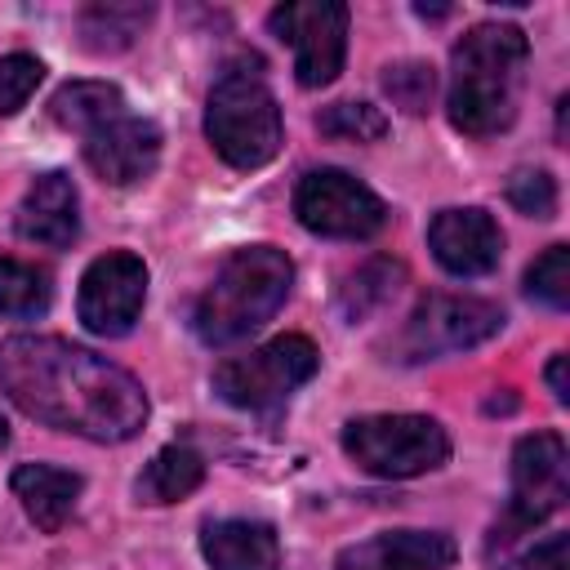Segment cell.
I'll return each instance as SVG.
<instances>
[{
  "instance_id": "e0dca14e",
  "label": "cell",
  "mask_w": 570,
  "mask_h": 570,
  "mask_svg": "<svg viewBox=\"0 0 570 570\" xmlns=\"http://www.w3.org/2000/svg\"><path fill=\"white\" fill-rule=\"evenodd\" d=\"M13 494L22 499V512L45 530L58 534L80 499V476L53 463H22L13 468Z\"/></svg>"
},
{
  "instance_id": "4fadbf2b",
  "label": "cell",
  "mask_w": 570,
  "mask_h": 570,
  "mask_svg": "<svg viewBox=\"0 0 570 570\" xmlns=\"http://www.w3.org/2000/svg\"><path fill=\"white\" fill-rule=\"evenodd\" d=\"M85 160L111 187L142 183L160 160V129H156V120L125 111V116L98 125L94 134H85Z\"/></svg>"
},
{
  "instance_id": "44dd1931",
  "label": "cell",
  "mask_w": 570,
  "mask_h": 570,
  "mask_svg": "<svg viewBox=\"0 0 570 570\" xmlns=\"http://www.w3.org/2000/svg\"><path fill=\"white\" fill-rule=\"evenodd\" d=\"M401 263H392V258H370V263H361L343 285H338V312L347 316V321H365L374 307H383L392 294H396V285H401Z\"/></svg>"
},
{
  "instance_id": "2e32d148",
  "label": "cell",
  "mask_w": 570,
  "mask_h": 570,
  "mask_svg": "<svg viewBox=\"0 0 570 570\" xmlns=\"http://www.w3.org/2000/svg\"><path fill=\"white\" fill-rule=\"evenodd\" d=\"M200 552L209 570H276L281 539L267 521H209L200 534Z\"/></svg>"
},
{
  "instance_id": "6da1fadb",
  "label": "cell",
  "mask_w": 570,
  "mask_h": 570,
  "mask_svg": "<svg viewBox=\"0 0 570 570\" xmlns=\"http://www.w3.org/2000/svg\"><path fill=\"white\" fill-rule=\"evenodd\" d=\"M0 392L36 423L85 441L116 445L147 423V392L129 370L53 334L0 343Z\"/></svg>"
},
{
  "instance_id": "4316f807",
  "label": "cell",
  "mask_w": 570,
  "mask_h": 570,
  "mask_svg": "<svg viewBox=\"0 0 570 570\" xmlns=\"http://www.w3.org/2000/svg\"><path fill=\"white\" fill-rule=\"evenodd\" d=\"M508 200L525 218H552L557 214V178L548 169H517L508 178Z\"/></svg>"
},
{
  "instance_id": "8fae6325",
  "label": "cell",
  "mask_w": 570,
  "mask_h": 570,
  "mask_svg": "<svg viewBox=\"0 0 570 570\" xmlns=\"http://www.w3.org/2000/svg\"><path fill=\"white\" fill-rule=\"evenodd\" d=\"M142 298H147V263L129 249H111L85 267L80 294H76V316L89 334L120 338L134 330Z\"/></svg>"
},
{
  "instance_id": "8992f818",
  "label": "cell",
  "mask_w": 570,
  "mask_h": 570,
  "mask_svg": "<svg viewBox=\"0 0 570 570\" xmlns=\"http://www.w3.org/2000/svg\"><path fill=\"white\" fill-rule=\"evenodd\" d=\"M321 365V352L303 334H281L245 356H232L214 370V392L236 410L272 414L281 410Z\"/></svg>"
},
{
  "instance_id": "f546056e",
  "label": "cell",
  "mask_w": 570,
  "mask_h": 570,
  "mask_svg": "<svg viewBox=\"0 0 570 570\" xmlns=\"http://www.w3.org/2000/svg\"><path fill=\"white\" fill-rule=\"evenodd\" d=\"M4 441H9V423L0 419V445H4Z\"/></svg>"
},
{
  "instance_id": "7402d4cb",
  "label": "cell",
  "mask_w": 570,
  "mask_h": 570,
  "mask_svg": "<svg viewBox=\"0 0 570 570\" xmlns=\"http://www.w3.org/2000/svg\"><path fill=\"white\" fill-rule=\"evenodd\" d=\"M49 298H53V285L45 267L0 254V316H18V321L40 316L49 312Z\"/></svg>"
},
{
  "instance_id": "cb8c5ba5",
  "label": "cell",
  "mask_w": 570,
  "mask_h": 570,
  "mask_svg": "<svg viewBox=\"0 0 570 570\" xmlns=\"http://www.w3.org/2000/svg\"><path fill=\"white\" fill-rule=\"evenodd\" d=\"M525 294L548 303V307H570V249L566 245H548L530 272H525Z\"/></svg>"
},
{
  "instance_id": "484cf974",
  "label": "cell",
  "mask_w": 570,
  "mask_h": 570,
  "mask_svg": "<svg viewBox=\"0 0 570 570\" xmlns=\"http://www.w3.org/2000/svg\"><path fill=\"white\" fill-rule=\"evenodd\" d=\"M45 80V62L36 53H4L0 58V116H13L36 85Z\"/></svg>"
},
{
  "instance_id": "d4e9b609",
  "label": "cell",
  "mask_w": 570,
  "mask_h": 570,
  "mask_svg": "<svg viewBox=\"0 0 570 570\" xmlns=\"http://www.w3.org/2000/svg\"><path fill=\"white\" fill-rule=\"evenodd\" d=\"M383 94H387L401 111L419 116V111H428V107H432L436 76H432V67H428V62H392V67H383Z\"/></svg>"
},
{
  "instance_id": "7c38bea8",
  "label": "cell",
  "mask_w": 570,
  "mask_h": 570,
  "mask_svg": "<svg viewBox=\"0 0 570 570\" xmlns=\"http://www.w3.org/2000/svg\"><path fill=\"white\" fill-rule=\"evenodd\" d=\"M428 249L450 276H490L503 258V232L476 205L441 209L428 223Z\"/></svg>"
},
{
  "instance_id": "277c9868",
  "label": "cell",
  "mask_w": 570,
  "mask_h": 570,
  "mask_svg": "<svg viewBox=\"0 0 570 570\" xmlns=\"http://www.w3.org/2000/svg\"><path fill=\"white\" fill-rule=\"evenodd\" d=\"M205 138L232 169H263L281 151V107L258 67H227L218 76L205 102Z\"/></svg>"
},
{
  "instance_id": "83f0119b",
  "label": "cell",
  "mask_w": 570,
  "mask_h": 570,
  "mask_svg": "<svg viewBox=\"0 0 570 570\" xmlns=\"http://www.w3.org/2000/svg\"><path fill=\"white\" fill-rule=\"evenodd\" d=\"M525 566H530V570H566V539H561V534H548L543 543L530 548Z\"/></svg>"
},
{
  "instance_id": "5bb4252c",
  "label": "cell",
  "mask_w": 570,
  "mask_h": 570,
  "mask_svg": "<svg viewBox=\"0 0 570 570\" xmlns=\"http://www.w3.org/2000/svg\"><path fill=\"white\" fill-rule=\"evenodd\" d=\"M13 227H18V236L31 240V245L67 249V245L80 236V196H76V183H71L62 169L40 174V178L27 187Z\"/></svg>"
},
{
  "instance_id": "52a82bcc",
  "label": "cell",
  "mask_w": 570,
  "mask_h": 570,
  "mask_svg": "<svg viewBox=\"0 0 570 570\" xmlns=\"http://www.w3.org/2000/svg\"><path fill=\"white\" fill-rule=\"evenodd\" d=\"M276 40L294 49V76L303 89L338 80L347 58V4L343 0H289L267 13Z\"/></svg>"
},
{
  "instance_id": "9a60e30c",
  "label": "cell",
  "mask_w": 570,
  "mask_h": 570,
  "mask_svg": "<svg viewBox=\"0 0 570 570\" xmlns=\"http://www.w3.org/2000/svg\"><path fill=\"white\" fill-rule=\"evenodd\" d=\"M459 557L441 530H387L343 552V570H445Z\"/></svg>"
},
{
  "instance_id": "f1b7e54d",
  "label": "cell",
  "mask_w": 570,
  "mask_h": 570,
  "mask_svg": "<svg viewBox=\"0 0 570 570\" xmlns=\"http://www.w3.org/2000/svg\"><path fill=\"white\" fill-rule=\"evenodd\" d=\"M548 387H552V396L566 405V396H570V392H566V356H561V352H557V356H552V365H548Z\"/></svg>"
},
{
  "instance_id": "ba28073f",
  "label": "cell",
  "mask_w": 570,
  "mask_h": 570,
  "mask_svg": "<svg viewBox=\"0 0 570 570\" xmlns=\"http://www.w3.org/2000/svg\"><path fill=\"white\" fill-rule=\"evenodd\" d=\"M294 214L330 240H370L387 223V205L343 169H307L294 187Z\"/></svg>"
},
{
  "instance_id": "ac0fdd59",
  "label": "cell",
  "mask_w": 570,
  "mask_h": 570,
  "mask_svg": "<svg viewBox=\"0 0 570 570\" xmlns=\"http://www.w3.org/2000/svg\"><path fill=\"white\" fill-rule=\"evenodd\" d=\"M151 4H134V0H98L89 9H80L76 18V31H80V45L89 53H120L129 49L142 27L151 22Z\"/></svg>"
},
{
  "instance_id": "30bf717a",
  "label": "cell",
  "mask_w": 570,
  "mask_h": 570,
  "mask_svg": "<svg viewBox=\"0 0 570 570\" xmlns=\"http://www.w3.org/2000/svg\"><path fill=\"white\" fill-rule=\"evenodd\" d=\"M570 499V459L561 432H530L512 450V499H508V534L534 530Z\"/></svg>"
},
{
  "instance_id": "7a4b0ae2",
  "label": "cell",
  "mask_w": 570,
  "mask_h": 570,
  "mask_svg": "<svg viewBox=\"0 0 570 570\" xmlns=\"http://www.w3.org/2000/svg\"><path fill=\"white\" fill-rule=\"evenodd\" d=\"M530 40L508 22H476L450 53V125L468 138L503 134L517 120V94L525 76Z\"/></svg>"
},
{
  "instance_id": "ffe728a7",
  "label": "cell",
  "mask_w": 570,
  "mask_h": 570,
  "mask_svg": "<svg viewBox=\"0 0 570 570\" xmlns=\"http://www.w3.org/2000/svg\"><path fill=\"white\" fill-rule=\"evenodd\" d=\"M205 481V459L191 445H165L138 476L142 503H178Z\"/></svg>"
},
{
  "instance_id": "d6986e66",
  "label": "cell",
  "mask_w": 570,
  "mask_h": 570,
  "mask_svg": "<svg viewBox=\"0 0 570 570\" xmlns=\"http://www.w3.org/2000/svg\"><path fill=\"white\" fill-rule=\"evenodd\" d=\"M49 116L62 129L76 134H94L98 125L125 116V94L107 80H67L53 98H49Z\"/></svg>"
},
{
  "instance_id": "603a6c76",
  "label": "cell",
  "mask_w": 570,
  "mask_h": 570,
  "mask_svg": "<svg viewBox=\"0 0 570 570\" xmlns=\"http://www.w3.org/2000/svg\"><path fill=\"white\" fill-rule=\"evenodd\" d=\"M316 129L343 142H379L387 134V116L374 102H334L316 116Z\"/></svg>"
},
{
  "instance_id": "9c48e42d",
  "label": "cell",
  "mask_w": 570,
  "mask_h": 570,
  "mask_svg": "<svg viewBox=\"0 0 570 570\" xmlns=\"http://www.w3.org/2000/svg\"><path fill=\"white\" fill-rule=\"evenodd\" d=\"M499 330H503V307L499 303L472 298V294H428L410 312L396 347H401L405 361H432V356H445V352L481 347Z\"/></svg>"
},
{
  "instance_id": "3957f363",
  "label": "cell",
  "mask_w": 570,
  "mask_h": 570,
  "mask_svg": "<svg viewBox=\"0 0 570 570\" xmlns=\"http://www.w3.org/2000/svg\"><path fill=\"white\" fill-rule=\"evenodd\" d=\"M294 263L276 245H245L236 249L218 276L205 285V294L191 307V330L209 347H232L263 330L281 303L289 298Z\"/></svg>"
},
{
  "instance_id": "5b68a950",
  "label": "cell",
  "mask_w": 570,
  "mask_h": 570,
  "mask_svg": "<svg viewBox=\"0 0 570 570\" xmlns=\"http://www.w3.org/2000/svg\"><path fill=\"white\" fill-rule=\"evenodd\" d=\"M343 454L379 481H405L436 472L450 459V436L428 414H361L343 428Z\"/></svg>"
}]
</instances>
